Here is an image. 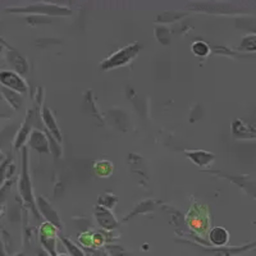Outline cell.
Returning a JSON list of instances; mask_svg holds the SVG:
<instances>
[{
	"instance_id": "obj_14",
	"label": "cell",
	"mask_w": 256,
	"mask_h": 256,
	"mask_svg": "<svg viewBox=\"0 0 256 256\" xmlns=\"http://www.w3.org/2000/svg\"><path fill=\"white\" fill-rule=\"evenodd\" d=\"M240 49L248 50V52H256V35L246 36L242 41Z\"/></svg>"
},
{
	"instance_id": "obj_5",
	"label": "cell",
	"mask_w": 256,
	"mask_h": 256,
	"mask_svg": "<svg viewBox=\"0 0 256 256\" xmlns=\"http://www.w3.org/2000/svg\"><path fill=\"white\" fill-rule=\"evenodd\" d=\"M30 144L36 152L44 154V152H49V141H48L46 136L40 131H34L30 137Z\"/></svg>"
},
{
	"instance_id": "obj_10",
	"label": "cell",
	"mask_w": 256,
	"mask_h": 256,
	"mask_svg": "<svg viewBox=\"0 0 256 256\" xmlns=\"http://www.w3.org/2000/svg\"><path fill=\"white\" fill-rule=\"evenodd\" d=\"M94 170L99 177H109L113 173L114 166L109 160H99L94 164Z\"/></svg>"
},
{
	"instance_id": "obj_11",
	"label": "cell",
	"mask_w": 256,
	"mask_h": 256,
	"mask_svg": "<svg viewBox=\"0 0 256 256\" xmlns=\"http://www.w3.org/2000/svg\"><path fill=\"white\" fill-rule=\"evenodd\" d=\"M22 180H20V191L24 194V198H26L27 201H31L32 196H31V184H30V180L28 176H27V166H24V173H22Z\"/></svg>"
},
{
	"instance_id": "obj_12",
	"label": "cell",
	"mask_w": 256,
	"mask_h": 256,
	"mask_svg": "<svg viewBox=\"0 0 256 256\" xmlns=\"http://www.w3.org/2000/svg\"><path fill=\"white\" fill-rule=\"evenodd\" d=\"M60 240L64 244V246H66V248H67L70 256H86L84 251H82L78 246H76V244H73L72 241H70V240L66 238V237L63 236H60Z\"/></svg>"
},
{
	"instance_id": "obj_4",
	"label": "cell",
	"mask_w": 256,
	"mask_h": 256,
	"mask_svg": "<svg viewBox=\"0 0 256 256\" xmlns=\"http://www.w3.org/2000/svg\"><path fill=\"white\" fill-rule=\"evenodd\" d=\"M96 219H98V222H99V224L102 228L108 230H113V228H116L118 226L113 214L108 209H105V208H96Z\"/></svg>"
},
{
	"instance_id": "obj_2",
	"label": "cell",
	"mask_w": 256,
	"mask_h": 256,
	"mask_svg": "<svg viewBox=\"0 0 256 256\" xmlns=\"http://www.w3.org/2000/svg\"><path fill=\"white\" fill-rule=\"evenodd\" d=\"M205 210H206L205 208L198 206V214H195V216L191 214V212L188 214L190 227L195 230V232L200 233V234H204L208 230V228H209V216H206Z\"/></svg>"
},
{
	"instance_id": "obj_15",
	"label": "cell",
	"mask_w": 256,
	"mask_h": 256,
	"mask_svg": "<svg viewBox=\"0 0 256 256\" xmlns=\"http://www.w3.org/2000/svg\"><path fill=\"white\" fill-rule=\"evenodd\" d=\"M78 240H80V244H81L86 250L94 248V233L91 232L82 233L81 236L78 237Z\"/></svg>"
},
{
	"instance_id": "obj_1",
	"label": "cell",
	"mask_w": 256,
	"mask_h": 256,
	"mask_svg": "<svg viewBox=\"0 0 256 256\" xmlns=\"http://www.w3.org/2000/svg\"><path fill=\"white\" fill-rule=\"evenodd\" d=\"M141 46L138 44H132L128 45L127 48H123L120 49V52H116V54L109 56L106 60L102 62V70H109V68H114V67H120V66H123V64L128 63V62L131 60L132 58L138 54L140 52Z\"/></svg>"
},
{
	"instance_id": "obj_17",
	"label": "cell",
	"mask_w": 256,
	"mask_h": 256,
	"mask_svg": "<svg viewBox=\"0 0 256 256\" xmlns=\"http://www.w3.org/2000/svg\"><path fill=\"white\" fill-rule=\"evenodd\" d=\"M108 250L112 256H130V254L126 252V250L120 246H108Z\"/></svg>"
},
{
	"instance_id": "obj_7",
	"label": "cell",
	"mask_w": 256,
	"mask_h": 256,
	"mask_svg": "<svg viewBox=\"0 0 256 256\" xmlns=\"http://www.w3.org/2000/svg\"><path fill=\"white\" fill-rule=\"evenodd\" d=\"M38 206H40L41 212H44V216H46L48 220H49L52 226H56V227H58V228H62L60 220H59L58 216H56V212L52 209V206H50V205L48 204L46 201H45L42 198H38Z\"/></svg>"
},
{
	"instance_id": "obj_6",
	"label": "cell",
	"mask_w": 256,
	"mask_h": 256,
	"mask_svg": "<svg viewBox=\"0 0 256 256\" xmlns=\"http://www.w3.org/2000/svg\"><path fill=\"white\" fill-rule=\"evenodd\" d=\"M209 240L214 246H218V248H223L230 241V233L227 230H224L222 227H216L212 228L209 233Z\"/></svg>"
},
{
	"instance_id": "obj_16",
	"label": "cell",
	"mask_w": 256,
	"mask_h": 256,
	"mask_svg": "<svg viewBox=\"0 0 256 256\" xmlns=\"http://www.w3.org/2000/svg\"><path fill=\"white\" fill-rule=\"evenodd\" d=\"M3 92H4V95L6 96V99L10 102V104H12L14 108H18V106H20V98L17 95V94L13 92L12 90H6V88H4Z\"/></svg>"
},
{
	"instance_id": "obj_18",
	"label": "cell",
	"mask_w": 256,
	"mask_h": 256,
	"mask_svg": "<svg viewBox=\"0 0 256 256\" xmlns=\"http://www.w3.org/2000/svg\"><path fill=\"white\" fill-rule=\"evenodd\" d=\"M102 198H105V202H104V204H102V206H105V209H106V208H112L114 204H116V198H113V196H110V195H102Z\"/></svg>"
},
{
	"instance_id": "obj_3",
	"label": "cell",
	"mask_w": 256,
	"mask_h": 256,
	"mask_svg": "<svg viewBox=\"0 0 256 256\" xmlns=\"http://www.w3.org/2000/svg\"><path fill=\"white\" fill-rule=\"evenodd\" d=\"M0 81H2L3 84H6V88H10V90H16L18 92H26L27 91L26 82L13 72L0 73Z\"/></svg>"
},
{
	"instance_id": "obj_13",
	"label": "cell",
	"mask_w": 256,
	"mask_h": 256,
	"mask_svg": "<svg viewBox=\"0 0 256 256\" xmlns=\"http://www.w3.org/2000/svg\"><path fill=\"white\" fill-rule=\"evenodd\" d=\"M192 52H194V54L198 56H205L209 54L210 49L209 46H208V44H205L204 41H196V42L192 44Z\"/></svg>"
},
{
	"instance_id": "obj_8",
	"label": "cell",
	"mask_w": 256,
	"mask_h": 256,
	"mask_svg": "<svg viewBox=\"0 0 256 256\" xmlns=\"http://www.w3.org/2000/svg\"><path fill=\"white\" fill-rule=\"evenodd\" d=\"M42 120H44L48 130L52 132V136H56V140L60 141L62 140L60 131H59V128H58V126H56V120H54V116H52V112H50L48 108H44V110H42Z\"/></svg>"
},
{
	"instance_id": "obj_21",
	"label": "cell",
	"mask_w": 256,
	"mask_h": 256,
	"mask_svg": "<svg viewBox=\"0 0 256 256\" xmlns=\"http://www.w3.org/2000/svg\"><path fill=\"white\" fill-rule=\"evenodd\" d=\"M0 52H2V46H0Z\"/></svg>"
},
{
	"instance_id": "obj_19",
	"label": "cell",
	"mask_w": 256,
	"mask_h": 256,
	"mask_svg": "<svg viewBox=\"0 0 256 256\" xmlns=\"http://www.w3.org/2000/svg\"><path fill=\"white\" fill-rule=\"evenodd\" d=\"M88 251L91 254V256H109L108 254L105 252V250H102V248H95V250L88 248Z\"/></svg>"
},
{
	"instance_id": "obj_9",
	"label": "cell",
	"mask_w": 256,
	"mask_h": 256,
	"mask_svg": "<svg viewBox=\"0 0 256 256\" xmlns=\"http://www.w3.org/2000/svg\"><path fill=\"white\" fill-rule=\"evenodd\" d=\"M186 154L198 166H208L214 159V155L206 152H186Z\"/></svg>"
},
{
	"instance_id": "obj_20",
	"label": "cell",
	"mask_w": 256,
	"mask_h": 256,
	"mask_svg": "<svg viewBox=\"0 0 256 256\" xmlns=\"http://www.w3.org/2000/svg\"><path fill=\"white\" fill-rule=\"evenodd\" d=\"M56 256H70V255H66V254H59V255H56Z\"/></svg>"
}]
</instances>
